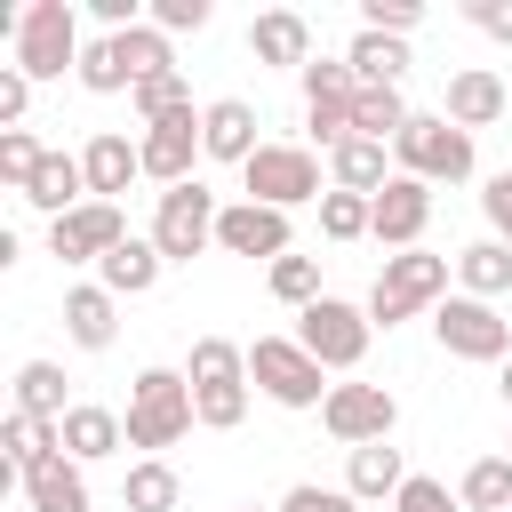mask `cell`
I'll return each mask as SVG.
<instances>
[{
	"label": "cell",
	"instance_id": "10",
	"mask_svg": "<svg viewBox=\"0 0 512 512\" xmlns=\"http://www.w3.org/2000/svg\"><path fill=\"white\" fill-rule=\"evenodd\" d=\"M432 336H440L448 360H488V368L512 360V320H504L496 304H480V296H448V304L432 312Z\"/></svg>",
	"mask_w": 512,
	"mask_h": 512
},
{
	"label": "cell",
	"instance_id": "39",
	"mask_svg": "<svg viewBox=\"0 0 512 512\" xmlns=\"http://www.w3.org/2000/svg\"><path fill=\"white\" fill-rule=\"evenodd\" d=\"M424 24V8L416 0H360V32H384V40H408Z\"/></svg>",
	"mask_w": 512,
	"mask_h": 512
},
{
	"label": "cell",
	"instance_id": "16",
	"mask_svg": "<svg viewBox=\"0 0 512 512\" xmlns=\"http://www.w3.org/2000/svg\"><path fill=\"white\" fill-rule=\"evenodd\" d=\"M200 152L248 168V160L264 152V136H256V104H248V96H216V104H200Z\"/></svg>",
	"mask_w": 512,
	"mask_h": 512
},
{
	"label": "cell",
	"instance_id": "25",
	"mask_svg": "<svg viewBox=\"0 0 512 512\" xmlns=\"http://www.w3.org/2000/svg\"><path fill=\"white\" fill-rule=\"evenodd\" d=\"M384 152H392V144H368V136L336 144V152H328V184H344V192H368V200H376V192H384V184L400 176V168H392Z\"/></svg>",
	"mask_w": 512,
	"mask_h": 512
},
{
	"label": "cell",
	"instance_id": "8",
	"mask_svg": "<svg viewBox=\"0 0 512 512\" xmlns=\"http://www.w3.org/2000/svg\"><path fill=\"white\" fill-rule=\"evenodd\" d=\"M368 336H376V320H368V304H344V296H320V304H304L296 312V344L320 360V368H360L368 360Z\"/></svg>",
	"mask_w": 512,
	"mask_h": 512
},
{
	"label": "cell",
	"instance_id": "37",
	"mask_svg": "<svg viewBox=\"0 0 512 512\" xmlns=\"http://www.w3.org/2000/svg\"><path fill=\"white\" fill-rule=\"evenodd\" d=\"M264 280H272V296L296 304V312L320 304V264H312V256H280V264H264Z\"/></svg>",
	"mask_w": 512,
	"mask_h": 512
},
{
	"label": "cell",
	"instance_id": "28",
	"mask_svg": "<svg viewBox=\"0 0 512 512\" xmlns=\"http://www.w3.org/2000/svg\"><path fill=\"white\" fill-rule=\"evenodd\" d=\"M344 64H352V80H360V88H400V72H408V40H384V32H352Z\"/></svg>",
	"mask_w": 512,
	"mask_h": 512
},
{
	"label": "cell",
	"instance_id": "24",
	"mask_svg": "<svg viewBox=\"0 0 512 512\" xmlns=\"http://www.w3.org/2000/svg\"><path fill=\"white\" fill-rule=\"evenodd\" d=\"M456 296H480V304L512 296V248H504V240H472V248H456Z\"/></svg>",
	"mask_w": 512,
	"mask_h": 512
},
{
	"label": "cell",
	"instance_id": "48",
	"mask_svg": "<svg viewBox=\"0 0 512 512\" xmlns=\"http://www.w3.org/2000/svg\"><path fill=\"white\" fill-rule=\"evenodd\" d=\"M240 512H280V504H240Z\"/></svg>",
	"mask_w": 512,
	"mask_h": 512
},
{
	"label": "cell",
	"instance_id": "3",
	"mask_svg": "<svg viewBox=\"0 0 512 512\" xmlns=\"http://www.w3.org/2000/svg\"><path fill=\"white\" fill-rule=\"evenodd\" d=\"M184 376H192V408H200L208 432H232L248 416V352L232 336H192Z\"/></svg>",
	"mask_w": 512,
	"mask_h": 512
},
{
	"label": "cell",
	"instance_id": "4",
	"mask_svg": "<svg viewBox=\"0 0 512 512\" xmlns=\"http://www.w3.org/2000/svg\"><path fill=\"white\" fill-rule=\"evenodd\" d=\"M248 384L264 392V400H280V408H328V368L296 344V336H256L248 344Z\"/></svg>",
	"mask_w": 512,
	"mask_h": 512
},
{
	"label": "cell",
	"instance_id": "30",
	"mask_svg": "<svg viewBox=\"0 0 512 512\" xmlns=\"http://www.w3.org/2000/svg\"><path fill=\"white\" fill-rule=\"evenodd\" d=\"M16 416H48V424L72 416V400H64V368H56V360H24V368H16Z\"/></svg>",
	"mask_w": 512,
	"mask_h": 512
},
{
	"label": "cell",
	"instance_id": "9",
	"mask_svg": "<svg viewBox=\"0 0 512 512\" xmlns=\"http://www.w3.org/2000/svg\"><path fill=\"white\" fill-rule=\"evenodd\" d=\"M216 216H224V200L192 176V184L160 192V208H152V248H160L168 264H192L200 248H216Z\"/></svg>",
	"mask_w": 512,
	"mask_h": 512
},
{
	"label": "cell",
	"instance_id": "7",
	"mask_svg": "<svg viewBox=\"0 0 512 512\" xmlns=\"http://www.w3.org/2000/svg\"><path fill=\"white\" fill-rule=\"evenodd\" d=\"M64 64L80 72V16H72V0H32L16 16V72L24 80H64Z\"/></svg>",
	"mask_w": 512,
	"mask_h": 512
},
{
	"label": "cell",
	"instance_id": "46",
	"mask_svg": "<svg viewBox=\"0 0 512 512\" xmlns=\"http://www.w3.org/2000/svg\"><path fill=\"white\" fill-rule=\"evenodd\" d=\"M464 16H472L488 40H504V48H512V0H464Z\"/></svg>",
	"mask_w": 512,
	"mask_h": 512
},
{
	"label": "cell",
	"instance_id": "31",
	"mask_svg": "<svg viewBox=\"0 0 512 512\" xmlns=\"http://www.w3.org/2000/svg\"><path fill=\"white\" fill-rule=\"evenodd\" d=\"M176 496H184V480H176L168 456H144V464H128V480H120V504H128V512H176Z\"/></svg>",
	"mask_w": 512,
	"mask_h": 512
},
{
	"label": "cell",
	"instance_id": "13",
	"mask_svg": "<svg viewBox=\"0 0 512 512\" xmlns=\"http://www.w3.org/2000/svg\"><path fill=\"white\" fill-rule=\"evenodd\" d=\"M288 240H296V232H288V216H280V208H264V200H232V208L216 216V248H224V256L280 264V256H296Z\"/></svg>",
	"mask_w": 512,
	"mask_h": 512
},
{
	"label": "cell",
	"instance_id": "1",
	"mask_svg": "<svg viewBox=\"0 0 512 512\" xmlns=\"http://www.w3.org/2000/svg\"><path fill=\"white\" fill-rule=\"evenodd\" d=\"M448 280H456V256H432V248H400L384 256L376 288H368V320L376 328H400L416 312H440L448 304Z\"/></svg>",
	"mask_w": 512,
	"mask_h": 512
},
{
	"label": "cell",
	"instance_id": "42",
	"mask_svg": "<svg viewBox=\"0 0 512 512\" xmlns=\"http://www.w3.org/2000/svg\"><path fill=\"white\" fill-rule=\"evenodd\" d=\"M280 512H360V496H352V488H320V480H296V488L280 496Z\"/></svg>",
	"mask_w": 512,
	"mask_h": 512
},
{
	"label": "cell",
	"instance_id": "11",
	"mask_svg": "<svg viewBox=\"0 0 512 512\" xmlns=\"http://www.w3.org/2000/svg\"><path fill=\"white\" fill-rule=\"evenodd\" d=\"M120 240H128L120 200H88V208H72V216L48 224V256H56V264H104Z\"/></svg>",
	"mask_w": 512,
	"mask_h": 512
},
{
	"label": "cell",
	"instance_id": "23",
	"mask_svg": "<svg viewBox=\"0 0 512 512\" xmlns=\"http://www.w3.org/2000/svg\"><path fill=\"white\" fill-rule=\"evenodd\" d=\"M160 272H168V256L152 248V232H128V240L96 264V280H104L112 296H152V288H160Z\"/></svg>",
	"mask_w": 512,
	"mask_h": 512
},
{
	"label": "cell",
	"instance_id": "47",
	"mask_svg": "<svg viewBox=\"0 0 512 512\" xmlns=\"http://www.w3.org/2000/svg\"><path fill=\"white\" fill-rule=\"evenodd\" d=\"M496 392H504V408H512V360H504V368H496Z\"/></svg>",
	"mask_w": 512,
	"mask_h": 512
},
{
	"label": "cell",
	"instance_id": "44",
	"mask_svg": "<svg viewBox=\"0 0 512 512\" xmlns=\"http://www.w3.org/2000/svg\"><path fill=\"white\" fill-rule=\"evenodd\" d=\"M208 16H216L208 0H152V8H144V24H160V32H200Z\"/></svg>",
	"mask_w": 512,
	"mask_h": 512
},
{
	"label": "cell",
	"instance_id": "6",
	"mask_svg": "<svg viewBox=\"0 0 512 512\" xmlns=\"http://www.w3.org/2000/svg\"><path fill=\"white\" fill-rule=\"evenodd\" d=\"M240 192L288 216V208H304V200L320 208V200H328V176H320V152H312V144H264V152L240 168Z\"/></svg>",
	"mask_w": 512,
	"mask_h": 512
},
{
	"label": "cell",
	"instance_id": "43",
	"mask_svg": "<svg viewBox=\"0 0 512 512\" xmlns=\"http://www.w3.org/2000/svg\"><path fill=\"white\" fill-rule=\"evenodd\" d=\"M480 216H488V240H504V248H512V168L480 184Z\"/></svg>",
	"mask_w": 512,
	"mask_h": 512
},
{
	"label": "cell",
	"instance_id": "5",
	"mask_svg": "<svg viewBox=\"0 0 512 512\" xmlns=\"http://www.w3.org/2000/svg\"><path fill=\"white\" fill-rule=\"evenodd\" d=\"M392 160H400V176H416V184H464V176H472V136H464L448 112H416V120L392 136Z\"/></svg>",
	"mask_w": 512,
	"mask_h": 512
},
{
	"label": "cell",
	"instance_id": "49",
	"mask_svg": "<svg viewBox=\"0 0 512 512\" xmlns=\"http://www.w3.org/2000/svg\"><path fill=\"white\" fill-rule=\"evenodd\" d=\"M504 456H512V440H504Z\"/></svg>",
	"mask_w": 512,
	"mask_h": 512
},
{
	"label": "cell",
	"instance_id": "15",
	"mask_svg": "<svg viewBox=\"0 0 512 512\" xmlns=\"http://www.w3.org/2000/svg\"><path fill=\"white\" fill-rule=\"evenodd\" d=\"M136 152H144V176H152V184H168V192L192 184V160H208V152H200V112H176V120L144 128Z\"/></svg>",
	"mask_w": 512,
	"mask_h": 512
},
{
	"label": "cell",
	"instance_id": "26",
	"mask_svg": "<svg viewBox=\"0 0 512 512\" xmlns=\"http://www.w3.org/2000/svg\"><path fill=\"white\" fill-rule=\"evenodd\" d=\"M344 488L360 496V504H392L400 488H408V464H400V448L392 440H376V448H352V464H344Z\"/></svg>",
	"mask_w": 512,
	"mask_h": 512
},
{
	"label": "cell",
	"instance_id": "40",
	"mask_svg": "<svg viewBox=\"0 0 512 512\" xmlns=\"http://www.w3.org/2000/svg\"><path fill=\"white\" fill-rule=\"evenodd\" d=\"M320 96H360V80H352L344 56H312L304 64V104H320Z\"/></svg>",
	"mask_w": 512,
	"mask_h": 512
},
{
	"label": "cell",
	"instance_id": "32",
	"mask_svg": "<svg viewBox=\"0 0 512 512\" xmlns=\"http://www.w3.org/2000/svg\"><path fill=\"white\" fill-rule=\"evenodd\" d=\"M408 120H416V112H408L400 88H360V104H352V136H368V144H392Z\"/></svg>",
	"mask_w": 512,
	"mask_h": 512
},
{
	"label": "cell",
	"instance_id": "36",
	"mask_svg": "<svg viewBox=\"0 0 512 512\" xmlns=\"http://www.w3.org/2000/svg\"><path fill=\"white\" fill-rule=\"evenodd\" d=\"M128 104H136V120H144V128H160V120L192 112V88H184V72H160V80H144Z\"/></svg>",
	"mask_w": 512,
	"mask_h": 512
},
{
	"label": "cell",
	"instance_id": "35",
	"mask_svg": "<svg viewBox=\"0 0 512 512\" xmlns=\"http://www.w3.org/2000/svg\"><path fill=\"white\" fill-rule=\"evenodd\" d=\"M80 88H88V96H120V88H136L128 64H120V48H112V32L80 48Z\"/></svg>",
	"mask_w": 512,
	"mask_h": 512
},
{
	"label": "cell",
	"instance_id": "27",
	"mask_svg": "<svg viewBox=\"0 0 512 512\" xmlns=\"http://www.w3.org/2000/svg\"><path fill=\"white\" fill-rule=\"evenodd\" d=\"M24 496H32V512H88V464L48 456L40 472H24Z\"/></svg>",
	"mask_w": 512,
	"mask_h": 512
},
{
	"label": "cell",
	"instance_id": "14",
	"mask_svg": "<svg viewBox=\"0 0 512 512\" xmlns=\"http://www.w3.org/2000/svg\"><path fill=\"white\" fill-rule=\"evenodd\" d=\"M424 224H432V184L392 176V184L376 192V224H368V240L400 256V248H424Z\"/></svg>",
	"mask_w": 512,
	"mask_h": 512
},
{
	"label": "cell",
	"instance_id": "45",
	"mask_svg": "<svg viewBox=\"0 0 512 512\" xmlns=\"http://www.w3.org/2000/svg\"><path fill=\"white\" fill-rule=\"evenodd\" d=\"M24 104H32V80L16 64H0V128H24Z\"/></svg>",
	"mask_w": 512,
	"mask_h": 512
},
{
	"label": "cell",
	"instance_id": "38",
	"mask_svg": "<svg viewBox=\"0 0 512 512\" xmlns=\"http://www.w3.org/2000/svg\"><path fill=\"white\" fill-rule=\"evenodd\" d=\"M40 160H48V144H40L32 128H0V176H8L16 192H24L32 176H40Z\"/></svg>",
	"mask_w": 512,
	"mask_h": 512
},
{
	"label": "cell",
	"instance_id": "29",
	"mask_svg": "<svg viewBox=\"0 0 512 512\" xmlns=\"http://www.w3.org/2000/svg\"><path fill=\"white\" fill-rule=\"evenodd\" d=\"M0 448H8L16 480H24V472H40L48 456H64V432H56L48 416H16V408H8V424H0Z\"/></svg>",
	"mask_w": 512,
	"mask_h": 512
},
{
	"label": "cell",
	"instance_id": "2",
	"mask_svg": "<svg viewBox=\"0 0 512 512\" xmlns=\"http://www.w3.org/2000/svg\"><path fill=\"white\" fill-rule=\"evenodd\" d=\"M192 424H200L192 376H184V368H136V384H128V448L160 456V448H176Z\"/></svg>",
	"mask_w": 512,
	"mask_h": 512
},
{
	"label": "cell",
	"instance_id": "33",
	"mask_svg": "<svg viewBox=\"0 0 512 512\" xmlns=\"http://www.w3.org/2000/svg\"><path fill=\"white\" fill-rule=\"evenodd\" d=\"M464 512H512V456H480L464 464Z\"/></svg>",
	"mask_w": 512,
	"mask_h": 512
},
{
	"label": "cell",
	"instance_id": "21",
	"mask_svg": "<svg viewBox=\"0 0 512 512\" xmlns=\"http://www.w3.org/2000/svg\"><path fill=\"white\" fill-rule=\"evenodd\" d=\"M504 104H512V96H504V80H496L488 64H464V72H448V96H440V112H448L464 136H472V128H488V120H504Z\"/></svg>",
	"mask_w": 512,
	"mask_h": 512
},
{
	"label": "cell",
	"instance_id": "12",
	"mask_svg": "<svg viewBox=\"0 0 512 512\" xmlns=\"http://www.w3.org/2000/svg\"><path fill=\"white\" fill-rule=\"evenodd\" d=\"M320 424H328L344 448H376V440H392L400 400H392L384 384H336V392H328V408H320Z\"/></svg>",
	"mask_w": 512,
	"mask_h": 512
},
{
	"label": "cell",
	"instance_id": "18",
	"mask_svg": "<svg viewBox=\"0 0 512 512\" xmlns=\"http://www.w3.org/2000/svg\"><path fill=\"white\" fill-rule=\"evenodd\" d=\"M248 56L272 64V72H304V64H312V24H304L296 8H264V16L248 24Z\"/></svg>",
	"mask_w": 512,
	"mask_h": 512
},
{
	"label": "cell",
	"instance_id": "22",
	"mask_svg": "<svg viewBox=\"0 0 512 512\" xmlns=\"http://www.w3.org/2000/svg\"><path fill=\"white\" fill-rule=\"evenodd\" d=\"M16 200H24V208H40L48 224H56V216H72V208H88V168H80V152H48V160H40V176H32Z\"/></svg>",
	"mask_w": 512,
	"mask_h": 512
},
{
	"label": "cell",
	"instance_id": "20",
	"mask_svg": "<svg viewBox=\"0 0 512 512\" xmlns=\"http://www.w3.org/2000/svg\"><path fill=\"white\" fill-rule=\"evenodd\" d=\"M56 432H64V456H72V464H104V456L128 448V416H120V408H96V400H72V416H64Z\"/></svg>",
	"mask_w": 512,
	"mask_h": 512
},
{
	"label": "cell",
	"instance_id": "19",
	"mask_svg": "<svg viewBox=\"0 0 512 512\" xmlns=\"http://www.w3.org/2000/svg\"><path fill=\"white\" fill-rule=\"evenodd\" d=\"M64 336H72L80 352H112V336H120V296H112L104 280L64 288Z\"/></svg>",
	"mask_w": 512,
	"mask_h": 512
},
{
	"label": "cell",
	"instance_id": "17",
	"mask_svg": "<svg viewBox=\"0 0 512 512\" xmlns=\"http://www.w3.org/2000/svg\"><path fill=\"white\" fill-rule=\"evenodd\" d=\"M80 168H88V200H120V192L144 176V152H136V136L96 128V136L80 144Z\"/></svg>",
	"mask_w": 512,
	"mask_h": 512
},
{
	"label": "cell",
	"instance_id": "34",
	"mask_svg": "<svg viewBox=\"0 0 512 512\" xmlns=\"http://www.w3.org/2000/svg\"><path fill=\"white\" fill-rule=\"evenodd\" d=\"M368 224H376V200H368V192H344V184H328V200H320V232L344 248V240H368Z\"/></svg>",
	"mask_w": 512,
	"mask_h": 512
},
{
	"label": "cell",
	"instance_id": "41",
	"mask_svg": "<svg viewBox=\"0 0 512 512\" xmlns=\"http://www.w3.org/2000/svg\"><path fill=\"white\" fill-rule=\"evenodd\" d=\"M392 512H464V496H448V480H432V472H408V488L392 496Z\"/></svg>",
	"mask_w": 512,
	"mask_h": 512
}]
</instances>
